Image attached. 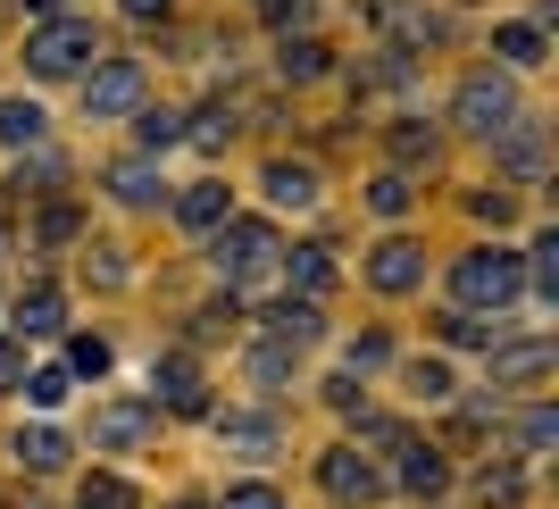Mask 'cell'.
<instances>
[{"instance_id": "1", "label": "cell", "mask_w": 559, "mask_h": 509, "mask_svg": "<svg viewBox=\"0 0 559 509\" xmlns=\"http://www.w3.org/2000/svg\"><path fill=\"white\" fill-rule=\"evenodd\" d=\"M451 284H460L467 309H510L518 293H526V259L518 251H467L460 268H451Z\"/></svg>"}, {"instance_id": "2", "label": "cell", "mask_w": 559, "mask_h": 509, "mask_svg": "<svg viewBox=\"0 0 559 509\" xmlns=\"http://www.w3.org/2000/svg\"><path fill=\"white\" fill-rule=\"evenodd\" d=\"M276 234L259 226V217H226V226H217V242H210V268L226 284H251V276H267V268H276Z\"/></svg>"}, {"instance_id": "3", "label": "cell", "mask_w": 559, "mask_h": 509, "mask_svg": "<svg viewBox=\"0 0 559 509\" xmlns=\"http://www.w3.org/2000/svg\"><path fill=\"white\" fill-rule=\"evenodd\" d=\"M84 59H93V25H84V17H43V25H34V43H25V68L43 75V84L75 75Z\"/></svg>"}, {"instance_id": "4", "label": "cell", "mask_w": 559, "mask_h": 509, "mask_svg": "<svg viewBox=\"0 0 559 509\" xmlns=\"http://www.w3.org/2000/svg\"><path fill=\"white\" fill-rule=\"evenodd\" d=\"M451 117H460L467 134H501V126H518V93H510V75H467L460 100H451Z\"/></svg>"}, {"instance_id": "5", "label": "cell", "mask_w": 559, "mask_h": 509, "mask_svg": "<svg viewBox=\"0 0 559 509\" xmlns=\"http://www.w3.org/2000/svg\"><path fill=\"white\" fill-rule=\"evenodd\" d=\"M84 109H93V117L142 109V68H134V59H109V68H93V75H84Z\"/></svg>"}, {"instance_id": "6", "label": "cell", "mask_w": 559, "mask_h": 509, "mask_svg": "<svg viewBox=\"0 0 559 509\" xmlns=\"http://www.w3.org/2000/svg\"><path fill=\"white\" fill-rule=\"evenodd\" d=\"M368 276H376V293H409V284L426 276V251L393 234V242H376V251H368Z\"/></svg>"}, {"instance_id": "7", "label": "cell", "mask_w": 559, "mask_h": 509, "mask_svg": "<svg viewBox=\"0 0 559 509\" xmlns=\"http://www.w3.org/2000/svg\"><path fill=\"white\" fill-rule=\"evenodd\" d=\"M326 493H334V501H376V493H384V476H376L359 451H326Z\"/></svg>"}, {"instance_id": "8", "label": "cell", "mask_w": 559, "mask_h": 509, "mask_svg": "<svg viewBox=\"0 0 559 509\" xmlns=\"http://www.w3.org/2000/svg\"><path fill=\"white\" fill-rule=\"evenodd\" d=\"M151 393H159V401H176V410H201V376H192V359H185V351H167L159 368H151Z\"/></svg>"}, {"instance_id": "9", "label": "cell", "mask_w": 559, "mask_h": 509, "mask_svg": "<svg viewBox=\"0 0 559 509\" xmlns=\"http://www.w3.org/2000/svg\"><path fill=\"white\" fill-rule=\"evenodd\" d=\"M59 325H68L59 284H34V293H17V334H59Z\"/></svg>"}, {"instance_id": "10", "label": "cell", "mask_w": 559, "mask_h": 509, "mask_svg": "<svg viewBox=\"0 0 559 509\" xmlns=\"http://www.w3.org/2000/svg\"><path fill=\"white\" fill-rule=\"evenodd\" d=\"M267 201H276V209H309V201H318V167L276 159V167H267Z\"/></svg>"}, {"instance_id": "11", "label": "cell", "mask_w": 559, "mask_h": 509, "mask_svg": "<svg viewBox=\"0 0 559 509\" xmlns=\"http://www.w3.org/2000/svg\"><path fill=\"white\" fill-rule=\"evenodd\" d=\"M142 435H151V410H134V401H117V410L93 417V442H109V451H134Z\"/></svg>"}, {"instance_id": "12", "label": "cell", "mask_w": 559, "mask_h": 509, "mask_svg": "<svg viewBox=\"0 0 559 509\" xmlns=\"http://www.w3.org/2000/svg\"><path fill=\"white\" fill-rule=\"evenodd\" d=\"M176 217H185L192 234H217L226 226V185H185L176 192Z\"/></svg>"}, {"instance_id": "13", "label": "cell", "mask_w": 559, "mask_h": 509, "mask_svg": "<svg viewBox=\"0 0 559 509\" xmlns=\"http://www.w3.org/2000/svg\"><path fill=\"white\" fill-rule=\"evenodd\" d=\"M267 334H276L284 351H309L318 343V301H276L267 309Z\"/></svg>"}, {"instance_id": "14", "label": "cell", "mask_w": 559, "mask_h": 509, "mask_svg": "<svg viewBox=\"0 0 559 509\" xmlns=\"http://www.w3.org/2000/svg\"><path fill=\"white\" fill-rule=\"evenodd\" d=\"M217 442H226V451H251V460H267V451H276V417H217Z\"/></svg>"}, {"instance_id": "15", "label": "cell", "mask_w": 559, "mask_h": 509, "mask_svg": "<svg viewBox=\"0 0 559 509\" xmlns=\"http://www.w3.org/2000/svg\"><path fill=\"white\" fill-rule=\"evenodd\" d=\"M443 485H451L443 451H418V442H409V451H401V493H418V501H435Z\"/></svg>"}, {"instance_id": "16", "label": "cell", "mask_w": 559, "mask_h": 509, "mask_svg": "<svg viewBox=\"0 0 559 509\" xmlns=\"http://www.w3.org/2000/svg\"><path fill=\"white\" fill-rule=\"evenodd\" d=\"M543 368H551V343H510V351H492V384H535Z\"/></svg>"}, {"instance_id": "17", "label": "cell", "mask_w": 559, "mask_h": 509, "mask_svg": "<svg viewBox=\"0 0 559 509\" xmlns=\"http://www.w3.org/2000/svg\"><path fill=\"white\" fill-rule=\"evenodd\" d=\"M109 192H117V201H134V209H151V201H159V167H151V159H117L109 167Z\"/></svg>"}, {"instance_id": "18", "label": "cell", "mask_w": 559, "mask_h": 509, "mask_svg": "<svg viewBox=\"0 0 559 509\" xmlns=\"http://www.w3.org/2000/svg\"><path fill=\"white\" fill-rule=\"evenodd\" d=\"M284 276L301 284V301H318V293L334 284V251H318V242H309V251H293V259H284Z\"/></svg>"}, {"instance_id": "19", "label": "cell", "mask_w": 559, "mask_h": 509, "mask_svg": "<svg viewBox=\"0 0 559 509\" xmlns=\"http://www.w3.org/2000/svg\"><path fill=\"white\" fill-rule=\"evenodd\" d=\"M0 142H9V151H34V142H43V109H34V100H0Z\"/></svg>"}, {"instance_id": "20", "label": "cell", "mask_w": 559, "mask_h": 509, "mask_svg": "<svg viewBox=\"0 0 559 509\" xmlns=\"http://www.w3.org/2000/svg\"><path fill=\"white\" fill-rule=\"evenodd\" d=\"M501 159H510V176H543V126H501Z\"/></svg>"}, {"instance_id": "21", "label": "cell", "mask_w": 559, "mask_h": 509, "mask_svg": "<svg viewBox=\"0 0 559 509\" xmlns=\"http://www.w3.org/2000/svg\"><path fill=\"white\" fill-rule=\"evenodd\" d=\"M17 460L25 467H59V460H68V435H59V426H25V435H17Z\"/></svg>"}, {"instance_id": "22", "label": "cell", "mask_w": 559, "mask_h": 509, "mask_svg": "<svg viewBox=\"0 0 559 509\" xmlns=\"http://www.w3.org/2000/svg\"><path fill=\"white\" fill-rule=\"evenodd\" d=\"M501 59L510 68H543V25H501Z\"/></svg>"}, {"instance_id": "23", "label": "cell", "mask_w": 559, "mask_h": 509, "mask_svg": "<svg viewBox=\"0 0 559 509\" xmlns=\"http://www.w3.org/2000/svg\"><path fill=\"white\" fill-rule=\"evenodd\" d=\"M75 509H134V485L126 476H93V485L75 493Z\"/></svg>"}, {"instance_id": "24", "label": "cell", "mask_w": 559, "mask_h": 509, "mask_svg": "<svg viewBox=\"0 0 559 509\" xmlns=\"http://www.w3.org/2000/svg\"><path fill=\"white\" fill-rule=\"evenodd\" d=\"M293 84H309V75H326V43H284V59H276Z\"/></svg>"}, {"instance_id": "25", "label": "cell", "mask_w": 559, "mask_h": 509, "mask_svg": "<svg viewBox=\"0 0 559 509\" xmlns=\"http://www.w3.org/2000/svg\"><path fill=\"white\" fill-rule=\"evenodd\" d=\"M368 209H376V217H401V209H409V176H376V185H368Z\"/></svg>"}, {"instance_id": "26", "label": "cell", "mask_w": 559, "mask_h": 509, "mask_svg": "<svg viewBox=\"0 0 559 509\" xmlns=\"http://www.w3.org/2000/svg\"><path fill=\"white\" fill-rule=\"evenodd\" d=\"M409 393L418 401H451V368L443 359H418V368H409Z\"/></svg>"}, {"instance_id": "27", "label": "cell", "mask_w": 559, "mask_h": 509, "mask_svg": "<svg viewBox=\"0 0 559 509\" xmlns=\"http://www.w3.org/2000/svg\"><path fill=\"white\" fill-rule=\"evenodd\" d=\"M134 134H142V151H167V142L185 134V117H167V109H142V126H134Z\"/></svg>"}, {"instance_id": "28", "label": "cell", "mask_w": 559, "mask_h": 509, "mask_svg": "<svg viewBox=\"0 0 559 509\" xmlns=\"http://www.w3.org/2000/svg\"><path fill=\"white\" fill-rule=\"evenodd\" d=\"M25 401H34V410H59V401H68V368H43L25 384Z\"/></svg>"}, {"instance_id": "29", "label": "cell", "mask_w": 559, "mask_h": 509, "mask_svg": "<svg viewBox=\"0 0 559 509\" xmlns=\"http://www.w3.org/2000/svg\"><path fill=\"white\" fill-rule=\"evenodd\" d=\"M251 376H259V384H267V393H276L284 376H293V359H284V343H267V351H251Z\"/></svg>"}, {"instance_id": "30", "label": "cell", "mask_w": 559, "mask_h": 509, "mask_svg": "<svg viewBox=\"0 0 559 509\" xmlns=\"http://www.w3.org/2000/svg\"><path fill=\"white\" fill-rule=\"evenodd\" d=\"M226 509H284V493H276V485H234Z\"/></svg>"}, {"instance_id": "31", "label": "cell", "mask_w": 559, "mask_h": 509, "mask_svg": "<svg viewBox=\"0 0 559 509\" xmlns=\"http://www.w3.org/2000/svg\"><path fill=\"white\" fill-rule=\"evenodd\" d=\"M0 384H25V334H0Z\"/></svg>"}, {"instance_id": "32", "label": "cell", "mask_w": 559, "mask_h": 509, "mask_svg": "<svg viewBox=\"0 0 559 509\" xmlns=\"http://www.w3.org/2000/svg\"><path fill=\"white\" fill-rule=\"evenodd\" d=\"M192 134H201V142H226L234 117H226V109H201V117H192Z\"/></svg>"}, {"instance_id": "33", "label": "cell", "mask_w": 559, "mask_h": 509, "mask_svg": "<svg viewBox=\"0 0 559 509\" xmlns=\"http://www.w3.org/2000/svg\"><path fill=\"white\" fill-rule=\"evenodd\" d=\"M485 334H492V325H476L467 309H460V318H443V343H485Z\"/></svg>"}, {"instance_id": "34", "label": "cell", "mask_w": 559, "mask_h": 509, "mask_svg": "<svg viewBox=\"0 0 559 509\" xmlns=\"http://www.w3.org/2000/svg\"><path fill=\"white\" fill-rule=\"evenodd\" d=\"M100 368H109V343H100V334H93V343H75V376H100Z\"/></svg>"}, {"instance_id": "35", "label": "cell", "mask_w": 559, "mask_h": 509, "mask_svg": "<svg viewBox=\"0 0 559 509\" xmlns=\"http://www.w3.org/2000/svg\"><path fill=\"white\" fill-rule=\"evenodd\" d=\"M551 435H559V417H551V410L526 417V451H551Z\"/></svg>"}, {"instance_id": "36", "label": "cell", "mask_w": 559, "mask_h": 509, "mask_svg": "<svg viewBox=\"0 0 559 509\" xmlns=\"http://www.w3.org/2000/svg\"><path fill=\"white\" fill-rule=\"evenodd\" d=\"M126 9H134V17H159V9H167V0H126Z\"/></svg>"}, {"instance_id": "37", "label": "cell", "mask_w": 559, "mask_h": 509, "mask_svg": "<svg viewBox=\"0 0 559 509\" xmlns=\"http://www.w3.org/2000/svg\"><path fill=\"white\" fill-rule=\"evenodd\" d=\"M25 9H34V17H50V9H59V0H25Z\"/></svg>"}]
</instances>
